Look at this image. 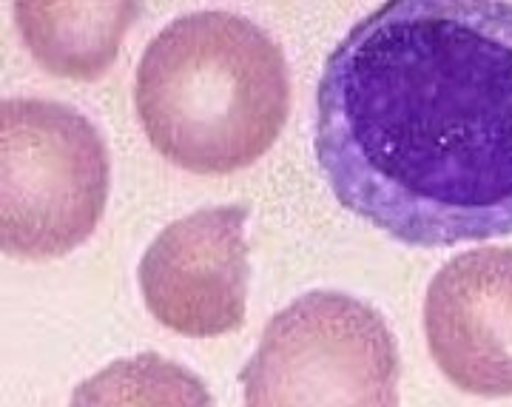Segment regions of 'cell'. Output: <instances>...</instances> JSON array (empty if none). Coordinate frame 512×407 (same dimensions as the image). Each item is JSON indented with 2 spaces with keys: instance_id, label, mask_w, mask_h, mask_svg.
<instances>
[{
  "instance_id": "5b68a950",
  "label": "cell",
  "mask_w": 512,
  "mask_h": 407,
  "mask_svg": "<svg viewBox=\"0 0 512 407\" xmlns=\"http://www.w3.org/2000/svg\"><path fill=\"white\" fill-rule=\"evenodd\" d=\"M245 222V205H217L165 225L154 237L137 279L160 325L191 339H211L245 325Z\"/></svg>"
},
{
  "instance_id": "ba28073f",
  "label": "cell",
  "mask_w": 512,
  "mask_h": 407,
  "mask_svg": "<svg viewBox=\"0 0 512 407\" xmlns=\"http://www.w3.org/2000/svg\"><path fill=\"white\" fill-rule=\"evenodd\" d=\"M69 407H217L200 376L160 353L117 359L83 379Z\"/></svg>"
},
{
  "instance_id": "6da1fadb",
  "label": "cell",
  "mask_w": 512,
  "mask_h": 407,
  "mask_svg": "<svg viewBox=\"0 0 512 407\" xmlns=\"http://www.w3.org/2000/svg\"><path fill=\"white\" fill-rule=\"evenodd\" d=\"M333 197L410 248L512 234V3L390 0L356 20L316 86Z\"/></svg>"
},
{
  "instance_id": "277c9868",
  "label": "cell",
  "mask_w": 512,
  "mask_h": 407,
  "mask_svg": "<svg viewBox=\"0 0 512 407\" xmlns=\"http://www.w3.org/2000/svg\"><path fill=\"white\" fill-rule=\"evenodd\" d=\"M402 359L382 311L308 291L268 319L239 370L245 407H399Z\"/></svg>"
},
{
  "instance_id": "7a4b0ae2",
  "label": "cell",
  "mask_w": 512,
  "mask_h": 407,
  "mask_svg": "<svg viewBox=\"0 0 512 407\" xmlns=\"http://www.w3.org/2000/svg\"><path fill=\"white\" fill-rule=\"evenodd\" d=\"M134 109L148 143L171 166L225 177L254 166L285 129L288 60L251 18L183 15L151 37L140 57Z\"/></svg>"
},
{
  "instance_id": "8992f818",
  "label": "cell",
  "mask_w": 512,
  "mask_h": 407,
  "mask_svg": "<svg viewBox=\"0 0 512 407\" xmlns=\"http://www.w3.org/2000/svg\"><path fill=\"white\" fill-rule=\"evenodd\" d=\"M424 336L458 390L512 396V248L447 259L424 296Z\"/></svg>"
},
{
  "instance_id": "3957f363",
  "label": "cell",
  "mask_w": 512,
  "mask_h": 407,
  "mask_svg": "<svg viewBox=\"0 0 512 407\" xmlns=\"http://www.w3.org/2000/svg\"><path fill=\"white\" fill-rule=\"evenodd\" d=\"M111 160L86 114L43 97L0 103V245L57 259L92 237L109 203Z\"/></svg>"
},
{
  "instance_id": "52a82bcc",
  "label": "cell",
  "mask_w": 512,
  "mask_h": 407,
  "mask_svg": "<svg viewBox=\"0 0 512 407\" xmlns=\"http://www.w3.org/2000/svg\"><path fill=\"white\" fill-rule=\"evenodd\" d=\"M29 55L46 72L69 80H97L120 55L123 37L143 15L134 0H23L12 6Z\"/></svg>"
}]
</instances>
